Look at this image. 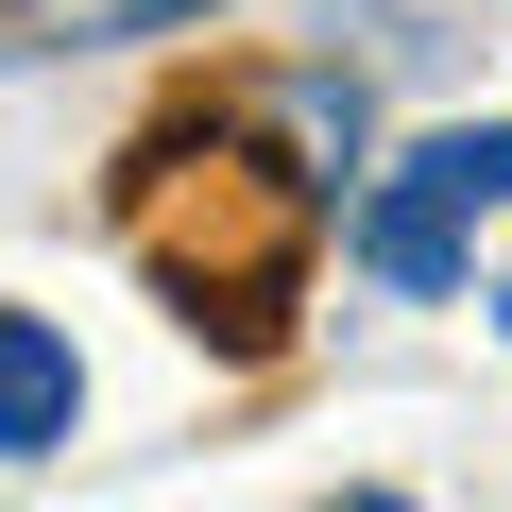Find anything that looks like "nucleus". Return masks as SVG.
I'll list each match as a JSON object with an SVG mask.
<instances>
[{
	"label": "nucleus",
	"instance_id": "1",
	"mask_svg": "<svg viewBox=\"0 0 512 512\" xmlns=\"http://www.w3.org/2000/svg\"><path fill=\"white\" fill-rule=\"evenodd\" d=\"M120 239H137V274L222 325V342H274L291 291H308V256H325V171H291L256 120H171L137 171H120Z\"/></svg>",
	"mask_w": 512,
	"mask_h": 512
},
{
	"label": "nucleus",
	"instance_id": "2",
	"mask_svg": "<svg viewBox=\"0 0 512 512\" xmlns=\"http://www.w3.org/2000/svg\"><path fill=\"white\" fill-rule=\"evenodd\" d=\"M512 205V120H461V137H410L376 188H359V222H342V256L376 291H410V308H444L461 274H478V222Z\"/></svg>",
	"mask_w": 512,
	"mask_h": 512
},
{
	"label": "nucleus",
	"instance_id": "3",
	"mask_svg": "<svg viewBox=\"0 0 512 512\" xmlns=\"http://www.w3.org/2000/svg\"><path fill=\"white\" fill-rule=\"evenodd\" d=\"M69 410H86V359H69L35 308H0V461H52Z\"/></svg>",
	"mask_w": 512,
	"mask_h": 512
},
{
	"label": "nucleus",
	"instance_id": "4",
	"mask_svg": "<svg viewBox=\"0 0 512 512\" xmlns=\"http://www.w3.org/2000/svg\"><path fill=\"white\" fill-rule=\"evenodd\" d=\"M171 18H205V0H18V52H103V35H171Z\"/></svg>",
	"mask_w": 512,
	"mask_h": 512
},
{
	"label": "nucleus",
	"instance_id": "5",
	"mask_svg": "<svg viewBox=\"0 0 512 512\" xmlns=\"http://www.w3.org/2000/svg\"><path fill=\"white\" fill-rule=\"evenodd\" d=\"M342 512H410V495H342Z\"/></svg>",
	"mask_w": 512,
	"mask_h": 512
},
{
	"label": "nucleus",
	"instance_id": "6",
	"mask_svg": "<svg viewBox=\"0 0 512 512\" xmlns=\"http://www.w3.org/2000/svg\"><path fill=\"white\" fill-rule=\"evenodd\" d=\"M495 325H512V291H495Z\"/></svg>",
	"mask_w": 512,
	"mask_h": 512
}]
</instances>
